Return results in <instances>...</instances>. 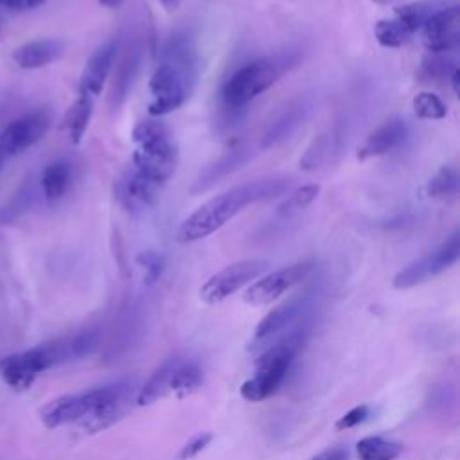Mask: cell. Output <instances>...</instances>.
<instances>
[{
  "instance_id": "13",
  "label": "cell",
  "mask_w": 460,
  "mask_h": 460,
  "mask_svg": "<svg viewBox=\"0 0 460 460\" xmlns=\"http://www.w3.org/2000/svg\"><path fill=\"white\" fill-rule=\"evenodd\" d=\"M426 49L433 54H449L460 45V9L444 7L428 16L422 25Z\"/></svg>"
},
{
  "instance_id": "15",
  "label": "cell",
  "mask_w": 460,
  "mask_h": 460,
  "mask_svg": "<svg viewBox=\"0 0 460 460\" xmlns=\"http://www.w3.org/2000/svg\"><path fill=\"white\" fill-rule=\"evenodd\" d=\"M305 304H307V300H304V298H291V300H286V302L279 304L277 307H273L257 323L250 350H261L273 338H279L282 332H286L284 329L293 325L302 316Z\"/></svg>"
},
{
  "instance_id": "19",
  "label": "cell",
  "mask_w": 460,
  "mask_h": 460,
  "mask_svg": "<svg viewBox=\"0 0 460 460\" xmlns=\"http://www.w3.org/2000/svg\"><path fill=\"white\" fill-rule=\"evenodd\" d=\"M92 113H93V97L79 92L77 99L68 106L61 124L72 146H77L83 140L88 122L92 119Z\"/></svg>"
},
{
  "instance_id": "2",
  "label": "cell",
  "mask_w": 460,
  "mask_h": 460,
  "mask_svg": "<svg viewBox=\"0 0 460 460\" xmlns=\"http://www.w3.org/2000/svg\"><path fill=\"white\" fill-rule=\"evenodd\" d=\"M198 74V52L190 34L174 32L162 52V61L149 79L153 101L147 113L155 119L176 111L189 97Z\"/></svg>"
},
{
  "instance_id": "35",
  "label": "cell",
  "mask_w": 460,
  "mask_h": 460,
  "mask_svg": "<svg viewBox=\"0 0 460 460\" xmlns=\"http://www.w3.org/2000/svg\"><path fill=\"white\" fill-rule=\"evenodd\" d=\"M122 2H124V0H99V4L104 5V7H108V9H119V7L122 5Z\"/></svg>"
},
{
  "instance_id": "30",
  "label": "cell",
  "mask_w": 460,
  "mask_h": 460,
  "mask_svg": "<svg viewBox=\"0 0 460 460\" xmlns=\"http://www.w3.org/2000/svg\"><path fill=\"white\" fill-rule=\"evenodd\" d=\"M214 438V435L210 431H203V433H198L194 435L176 455V460H192L194 456H198L208 444L210 440Z\"/></svg>"
},
{
  "instance_id": "11",
  "label": "cell",
  "mask_w": 460,
  "mask_h": 460,
  "mask_svg": "<svg viewBox=\"0 0 460 460\" xmlns=\"http://www.w3.org/2000/svg\"><path fill=\"white\" fill-rule=\"evenodd\" d=\"M50 113L40 108L11 120L0 131V151L5 158H11L40 142L50 128Z\"/></svg>"
},
{
  "instance_id": "16",
  "label": "cell",
  "mask_w": 460,
  "mask_h": 460,
  "mask_svg": "<svg viewBox=\"0 0 460 460\" xmlns=\"http://www.w3.org/2000/svg\"><path fill=\"white\" fill-rule=\"evenodd\" d=\"M117 50H119L117 40H110L92 52L79 79L81 93H88L95 99L102 92L108 81V75L111 74V68L115 65Z\"/></svg>"
},
{
  "instance_id": "27",
  "label": "cell",
  "mask_w": 460,
  "mask_h": 460,
  "mask_svg": "<svg viewBox=\"0 0 460 460\" xmlns=\"http://www.w3.org/2000/svg\"><path fill=\"white\" fill-rule=\"evenodd\" d=\"M413 113L419 119H428V120H440L447 115V108L444 101L433 93V92H420L413 97L411 101Z\"/></svg>"
},
{
  "instance_id": "6",
  "label": "cell",
  "mask_w": 460,
  "mask_h": 460,
  "mask_svg": "<svg viewBox=\"0 0 460 460\" xmlns=\"http://www.w3.org/2000/svg\"><path fill=\"white\" fill-rule=\"evenodd\" d=\"M201 368L187 359H167L142 385L137 394L138 406L155 404L165 397H185L201 386Z\"/></svg>"
},
{
  "instance_id": "25",
  "label": "cell",
  "mask_w": 460,
  "mask_h": 460,
  "mask_svg": "<svg viewBox=\"0 0 460 460\" xmlns=\"http://www.w3.org/2000/svg\"><path fill=\"white\" fill-rule=\"evenodd\" d=\"M374 36L379 45L386 49H397L402 47L410 38L411 32L397 20H379L374 27Z\"/></svg>"
},
{
  "instance_id": "36",
  "label": "cell",
  "mask_w": 460,
  "mask_h": 460,
  "mask_svg": "<svg viewBox=\"0 0 460 460\" xmlns=\"http://www.w3.org/2000/svg\"><path fill=\"white\" fill-rule=\"evenodd\" d=\"M167 11H172V9H176L178 7V4H180V0H158Z\"/></svg>"
},
{
  "instance_id": "10",
  "label": "cell",
  "mask_w": 460,
  "mask_h": 460,
  "mask_svg": "<svg viewBox=\"0 0 460 460\" xmlns=\"http://www.w3.org/2000/svg\"><path fill=\"white\" fill-rule=\"evenodd\" d=\"M266 259H244L237 261L234 264L225 266L217 273H214L199 289V296L207 304H217L246 284H250L253 279H257L261 273L268 268Z\"/></svg>"
},
{
  "instance_id": "7",
  "label": "cell",
  "mask_w": 460,
  "mask_h": 460,
  "mask_svg": "<svg viewBox=\"0 0 460 460\" xmlns=\"http://www.w3.org/2000/svg\"><path fill=\"white\" fill-rule=\"evenodd\" d=\"M75 356H77V347L74 338L56 345L36 347V349L5 358L2 361V377L11 388L22 392L34 383L40 372L47 370L49 367H52L61 359L75 358Z\"/></svg>"
},
{
  "instance_id": "21",
  "label": "cell",
  "mask_w": 460,
  "mask_h": 460,
  "mask_svg": "<svg viewBox=\"0 0 460 460\" xmlns=\"http://www.w3.org/2000/svg\"><path fill=\"white\" fill-rule=\"evenodd\" d=\"M70 183V165L65 160L50 162L41 172V189L47 199L56 201L65 196Z\"/></svg>"
},
{
  "instance_id": "34",
  "label": "cell",
  "mask_w": 460,
  "mask_h": 460,
  "mask_svg": "<svg viewBox=\"0 0 460 460\" xmlns=\"http://www.w3.org/2000/svg\"><path fill=\"white\" fill-rule=\"evenodd\" d=\"M451 84H453V92L455 95H460V70L456 68L453 74H451Z\"/></svg>"
},
{
  "instance_id": "5",
  "label": "cell",
  "mask_w": 460,
  "mask_h": 460,
  "mask_svg": "<svg viewBox=\"0 0 460 460\" xmlns=\"http://www.w3.org/2000/svg\"><path fill=\"white\" fill-rule=\"evenodd\" d=\"M135 151L133 167L158 185H165L174 174L178 162V144L172 129L151 117L138 120L131 131Z\"/></svg>"
},
{
  "instance_id": "14",
  "label": "cell",
  "mask_w": 460,
  "mask_h": 460,
  "mask_svg": "<svg viewBox=\"0 0 460 460\" xmlns=\"http://www.w3.org/2000/svg\"><path fill=\"white\" fill-rule=\"evenodd\" d=\"M162 185L155 183L142 172H138L135 167L126 171L115 183L113 192L117 201L129 212H140L144 208H149L160 194Z\"/></svg>"
},
{
  "instance_id": "20",
  "label": "cell",
  "mask_w": 460,
  "mask_h": 460,
  "mask_svg": "<svg viewBox=\"0 0 460 460\" xmlns=\"http://www.w3.org/2000/svg\"><path fill=\"white\" fill-rule=\"evenodd\" d=\"M140 61H142L140 47H133L131 50L129 49L126 50V54L120 59V65L117 68L113 84H111V92H110L111 108H119L124 102V99L128 97V93L131 90V84H133V81L137 77Z\"/></svg>"
},
{
  "instance_id": "4",
  "label": "cell",
  "mask_w": 460,
  "mask_h": 460,
  "mask_svg": "<svg viewBox=\"0 0 460 460\" xmlns=\"http://www.w3.org/2000/svg\"><path fill=\"white\" fill-rule=\"evenodd\" d=\"M305 341V329L295 327L282 332L273 343L259 350L255 361V374L241 385V397L250 402H261L273 395L282 385L288 370Z\"/></svg>"
},
{
  "instance_id": "28",
  "label": "cell",
  "mask_w": 460,
  "mask_h": 460,
  "mask_svg": "<svg viewBox=\"0 0 460 460\" xmlns=\"http://www.w3.org/2000/svg\"><path fill=\"white\" fill-rule=\"evenodd\" d=\"M137 264L144 271V284L153 286L165 270V255L156 250H146L137 255Z\"/></svg>"
},
{
  "instance_id": "8",
  "label": "cell",
  "mask_w": 460,
  "mask_h": 460,
  "mask_svg": "<svg viewBox=\"0 0 460 460\" xmlns=\"http://www.w3.org/2000/svg\"><path fill=\"white\" fill-rule=\"evenodd\" d=\"M284 72V61L262 58L237 68L223 84V101L226 106L241 108L271 88Z\"/></svg>"
},
{
  "instance_id": "22",
  "label": "cell",
  "mask_w": 460,
  "mask_h": 460,
  "mask_svg": "<svg viewBox=\"0 0 460 460\" xmlns=\"http://www.w3.org/2000/svg\"><path fill=\"white\" fill-rule=\"evenodd\" d=\"M356 453L359 460H395L402 453V446L383 437L370 435L356 444Z\"/></svg>"
},
{
  "instance_id": "9",
  "label": "cell",
  "mask_w": 460,
  "mask_h": 460,
  "mask_svg": "<svg viewBox=\"0 0 460 460\" xmlns=\"http://www.w3.org/2000/svg\"><path fill=\"white\" fill-rule=\"evenodd\" d=\"M460 257V234L455 232L435 250L428 252L420 259L410 262L406 268L395 273L392 284L395 289H410L424 284L429 279L449 270Z\"/></svg>"
},
{
  "instance_id": "24",
  "label": "cell",
  "mask_w": 460,
  "mask_h": 460,
  "mask_svg": "<svg viewBox=\"0 0 460 460\" xmlns=\"http://www.w3.org/2000/svg\"><path fill=\"white\" fill-rule=\"evenodd\" d=\"M320 194V185L307 183L302 187L293 189L277 207V216H291L295 212H300L302 208L309 207Z\"/></svg>"
},
{
  "instance_id": "23",
  "label": "cell",
  "mask_w": 460,
  "mask_h": 460,
  "mask_svg": "<svg viewBox=\"0 0 460 460\" xmlns=\"http://www.w3.org/2000/svg\"><path fill=\"white\" fill-rule=\"evenodd\" d=\"M458 187H460V178L456 169L451 165H444L431 176L424 190L433 199H449L458 194Z\"/></svg>"
},
{
  "instance_id": "3",
  "label": "cell",
  "mask_w": 460,
  "mask_h": 460,
  "mask_svg": "<svg viewBox=\"0 0 460 460\" xmlns=\"http://www.w3.org/2000/svg\"><path fill=\"white\" fill-rule=\"evenodd\" d=\"M126 395L120 385L102 386L83 394L63 395L47 402L40 413L47 428L81 422L88 431H101L126 411Z\"/></svg>"
},
{
  "instance_id": "31",
  "label": "cell",
  "mask_w": 460,
  "mask_h": 460,
  "mask_svg": "<svg viewBox=\"0 0 460 460\" xmlns=\"http://www.w3.org/2000/svg\"><path fill=\"white\" fill-rule=\"evenodd\" d=\"M368 417V406L361 404V406H354L350 408L343 417L338 419L336 422V429H350V428H356L359 424H363Z\"/></svg>"
},
{
  "instance_id": "29",
  "label": "cell",
  "mask_w": 460,
  "mask_h": 460,
  "mask_svg": "<svg viewBox=\"0 0 460 460\" xmlns=\"http://www.w3.org/2000/svg\"><path fill=\"white\" fill-rule=\"evenodd\" d=\"M456 63L453 58H449L447 54H433L429 52V56L424 58L422 61V72L426 77H433V79H446L451 77V74L456 70Z\"/></svg>"
},
{
  "instance_id": "37",
  "label": "cell",
  "mask_w": 460,
  "mask_h": 460,
  "mask_svg": "<svg viewBox=\"0 0 460 460\" xmlns=\"http://www.w3.org/2000/svg\"><path fill=\"white\" fill-rule=\"evenodd\" d=\"M7 158H5V155L0 151V171H2V167H4V162H5Z\"/></svg>"
},
{
  "instance_id": "18",
  "label": "cell",
  "mask_w": 460,
  "mask_h": 460,
  "mask_svg": "<svg viewBox=\"0 0 460 460\" xmlns=\"http://www.w3.org/2000/svg\"><path fill=\"white\" fill-rule=\"evenodd\" d=\"M406 137V122L402 119H390L377 126L358 147V160L381 156L397 147Z\"/></svg>"
},
{
  "instance_id": "33",
  "label": "cell",
  "mask_w": 460,
  "mask_h": 460,
  "mask_svg": "<svg viewBox=\"0 0 460 460\" xmlns=\"http://www.w3.org/2000/svg\"><path fill=\"white\" fill-rule=\"evenodd\" d=\"M311 460H349V451L345 446H332L313 456Z\"/></svg>"
},
{
  "instance_id": "26",
  "label": "cell",
  "mask_w": 460,
  "mask_h": 460,
  "mask_svg": "<svg viewBox=\"0 0 460 460\" xmlns=\"http://www.w3.org/2000/svg\"><path fill=\"white\" fill-rule=\"evenodd\" d=\"M435 13L431 4L426 2H413V4H404L395 7V18L413 34L415 31L422 29L424 22L428 20V16Z\"/></svg>"
},
{
  "instance_id": "1",
  "label": "cell",
  "mask_w": 460,
  "mask_h": 460,
  "mask_svg": "<svg viewBox=\"0 0 460 460\" xmlns=\"http://www.w3.org/2000/svg\"><path fill=\"white\" fill-rule=\"evenodd\" d=\"M291 187V180L284 176L262 178L235 185L221 194L212 196L201 203L192 214H189L178 226L176 239L180 243H194L208 237L230 219H234L241 210L257 201L273 199Z\"/></svg>"
},
{
  "instance_id": "17",
  "label": "cell",
  "mask_w": 460,
  "mask_h": 460,
  "mask_svg": "<svg viewBox=\"0 0 460 460\" xmlns=\"http://www.w3.org/2000/svg\"><path fill=\"white\" fill-rule=\"evenodd\" d=\"M66 45L58 38H41L27 41L13 50V61L23 70L43 68L65 56Z\"/></svg>"
},
{
  "instance_id": "32",
  "label": "cell",
  "mask_w": 460,
  "mask_h": 460,
  "mask_svg": "<svg viewBox=\"0 0 460 460\" xmlns=\"http://www.w3.org/2000/svg\"><path fill=\"white\" fill-rule=\"evenodd\" d=\"M47 0H0V7L11 13H25V11L38 9Z\"/></svg>"
},
{
  "instance_id": "12",
  "label": "cell",
  "mask_w": 460,
  "mask_h": 460,
  "mask_svg": "<svg viewBox=\"0 0 460 460\" xmlns=\"http://www.w3.org/2000/svg\"><path fill=\"white\" fill-rule=\"evenodd\" d=\"M313 268L311 261L296 262L280 270H275L264 277H261L257 282H253L243 295L244 302L250 305H268L280 298L286 291H289L293 286L302 282Z\"/></svg>"
}]
</instances>
